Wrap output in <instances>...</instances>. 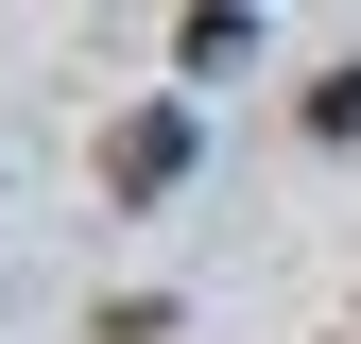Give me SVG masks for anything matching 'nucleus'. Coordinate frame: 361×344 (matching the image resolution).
I'll return each mask as SVG.
<instances>
[{
  "label": "nucleus",
  "instance_id": "1",
  "mask_svg": "<svg viewBox=\"0 0 361 344\" xmlns=\"http://www.w3.org/2000/svg\"><path fill=\"white\" fill-rule=\"evenodd\" d=\"M172 172H190V121H172V104H138V121H121V190H138V207H155V190H172Z\"/></svg>",
  "mask_w": 361,
  "mask_h": 344
}]
</instances>
